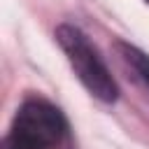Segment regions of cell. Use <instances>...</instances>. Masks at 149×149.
<instances>
[{"instance_id": "6da1fadb", "label": "cell", "mask_w": 149, "mask_h": 149, "mask_svg": "<svg viewBox=\"0 0 149 149\" xmlns=\"http://www.w3.org/2000/svg\"><path fill=\"white\" fill-rule=\"evenodd\" d=\"M56 40H58L61 49L65 51L68 63L74 70L77 79L86 86V91L102 102H114L119 98V86L112 79V74H109L107 65L102 63V58L98 56V51L86 40V35L79 28L63 23L56 30Z\"/></svg>"}, {"instance_id": "7a4b0ae2", "label": "cell", "mask_w": 149, "mask_h": 149, "mask_svg": "<svg viewBox=\"0 0 149 149\" xmlns=\"http://www.w3.org/2000/svg\"><path fill=\"white\" fill-rule=\"evenodd\" d=\"M65 130L68 123L58 107L49 105L47 100H26L16 112L9 137L28 144L30 149H47L58 144Z\"/></svg>"}, {"instance_id": "3957f363", "label": "cell", "mask_w": 149, "mask_h": 149, "mask_svg": "<svg viewBox=\"0 0 149 149\" xmlns=\"http://www.w3.org/2000/svg\"><path fill=\"white\" fill-rule=\"evenodd\" d=\"M119 49H121L123 58L135 68V72L140 74V79L149 86V56H147V54H142L140 49H135V47L126 44V42H119Z\"/></svg>"}, {"instance_id": "277c9868", "label": "cell", "mask_w": 149, "mask_h": 149, "mask_svg": "<svg viewBox=\"0 0 149 149\" xmlns=\"http://www.w3.org/2000/svg\"><path fill=\"white\" fill-rule=\"evenodd\" d=\"M147 2H149V0H147Z\"/></svg>"}]
</instances>
